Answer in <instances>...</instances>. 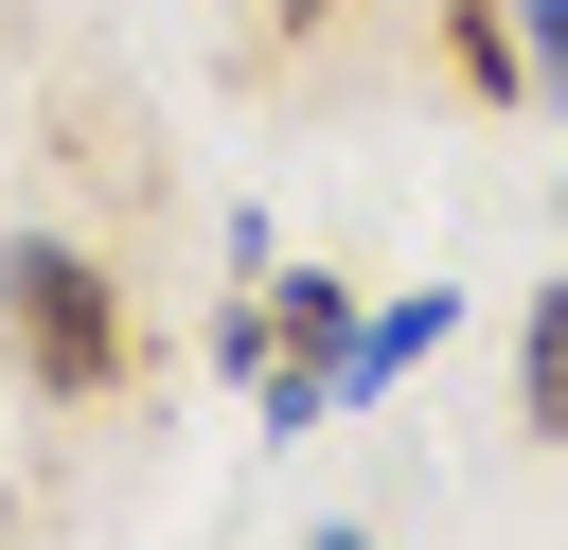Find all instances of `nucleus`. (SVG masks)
I'll list each match as a JSON object with an SVG mask.
<instances>
[{
  "instance_id": "0eeeda50",
  "label": "nucleus",
  "mask_w": 568,
  "mask_h": 550,
  "mask_svg": "<svg viewBox=\"0 0 568 550\" xmlns=\"http://www.w3.org/2000/svg\"><path fill=\"white\" fill-rule=\"evenodd\" d=\"M302 550H373V532H355V515H337V532H302Z\"/></svg>"
},
{
  "instance_id": "f03ea898",
  "label": "nucleus",
  "mask_w": 568,
  "mask_h": 550,
  "mask_svg": "<svg viewBox=\"0 0 568 550\" xmlns=\"http://www.w3.org/2000/svg\"><path fill=\"white\" fill-rule=\"evenodd\" d=\"M444 337H462V302H444V284H426V302H373V319H355V355H337V408H373V390H390V373H426Z\"/></svg>"
},
{
  "instance_id": "423d86ee",
  "label": "nucleus",
  "mask_w": 568,
  "mask_h": 550,
  "mask_svg": "<svg viewBox=\"0 0 568 550\" xmlns=\"http://www.w3.org/2000/svg\"><path fill=\"white\" fill-rule=\"evenodd\" d=\"M266 18H284V35H320V18H337V0H266Z\"/></svg>"
},
{
  "instance_id": "20e7f679",
  "label": "nucleus",
  "mask_w": 568,
  "mask_h": 550,
  "mask_svg": "<svg viewBox=\"0 0 568 550\" xmlns=\"http://www.w3.org/2000/svg\"><path fill=\"white\" fill-rule=\"evenodd\" d=\"M444 53H462V89H479V106H515V89H532V53H515V18H497V0H444Z\"/></svg>"
},
{
  "instance_id": "f257e3e1",
  "label": "nucleus",
  "mask_w": 568,
  "mask_h": 550,
  "mask_svg": "<svg viewBox=\"0 0 568 550\" xmlns=\"http://www.w3.org/2000/svg\"><path fill=\"white\" fill-rule=\"evenodd\" d=\"M0 355H18L36 408H106L142 373V319H124V284L71 231H0Z\"/></svg>"
},
{
  "instance_id": "39448f33",
  "label": "nucleus",
  "mask_w": 568,
  "mask_h": 550,
  "mask_svg": "<svg viewBox=\"0 0 568 550\" xmlns=\"http://www.w3.org/2000/svg\"><path fill=\"white\" fill-rule=\"evenodd\" d=\"M515 53H532V89L568 106V0H515Z\"/></svg>"
},
{
  "instance_id": "7ed1b4c3",
  "label": "nucleus",
  "mask_w": 568,
  "mask_h": 550,
  "mask_svg": "<svg viewBox=\"0 0 568 550\" xmlns=\"http://www.w3.org/2000/svg\"><path fill=\"white\" fill-rule=\"evenodd\" d=\"M515 426L568 444V284H532V319H515Z\"/></svg>"
}]
</instances>
